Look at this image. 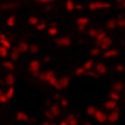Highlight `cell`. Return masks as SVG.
Returning a JSON list of instances; mask_svg holds the SVG:
<instances>
[{"instance_id":"obj_37","label":"cell","mask_w":125,"mask_h":125,"mask_svg":"<svg viewBox=\"0 0 125 125\" xmlns=\"http://www.w3.org/2000/svg\"><path fill=\"white\" fill-rule=\"evenodd\" d=\"M88 54H90V56H91V59H93V58H95V56H100V54H102V49H100V47H96V46H95V47H91V49H90V51H88Z\"/></svg>"},{"instance_id":"obj_42","label":"cell","mask_w":125,"mask_h":125,"mask_svg":"<svg viewBox=\"0 0 125 125\" xmlns=\"http://www.w3.org/2000/svg\"><path fill=\"white\" fill-rule=\"evenodd\" d=\"M46 27H47V24H46L44 21H41L39 24H37V27H36V29H37V31L41 32V31H46Z\"/></svg>"},{"instance_id":"obj_45","label":"cell","mask_w":125,"mask_h":125,"mask_svg":"<svg viewBox=\"0 0 125 125\" xmlns=\"http://www.w3.org/2000/svg\"><path fill=\"white\" fill-rule=\"evenodd\" d=\"M124 7H125L124 0H120V2H118V9H120V10H124Z\"/></svg>"},{"instance_id":"obj_3","label":"cell","mask_w":125,"mask_h":125,"mask_svg":"<svg viewBox=\"0 0 125 125\" xmlns=\"http://www.w3.org/2000/svg\"><path fill=\"white\" fill-rule=\"evenodd\" d=\"M27 71L32 74V76H39V73L42 71V62H41V59H37V58H32L31 61L27 62Z\"/></svg>"},{"instance_id":"obj_18","label":"cell","mask_w":125,"mask_h":125,"mask_svg":"<svg viewBox=\"0 0 125 125\" xmlns=\"http://www.w3.org/2000/svg\"><path fill=\"white\" fill-rule=\"evenodd\" d=\"M93 66H95V61H93L91 58H88V59L83 62V66H81V68H83V71L86 73V76L93 73Z\"/></svg>"},{"instance_id":"obj_47","label":"cell","mask_w":125,"mask_h":125,"mask_svg":"<svg viewBox=\"0 0 125 125\" xmlns=\"http://www.w3.org/2000/svg\"><path fill=\"white\" fill-rule=\"evenodd\" d=\"M0 84H2V76H0Z\"/></svg>"},{"instance_id":"obj_41","label":"cell","mask_w":125,"mask_h":125,"mask_svg":"<svg viewBox=\"0 0 125 125\" xmlns=\"http://www.w3.org/2000/svg\"><path fill=\"white\" fill-rule=\"evenodd\" d=\"M124 62H117V66H115V71H117V73H118V74H122V73H124Z\"/></svg>"},{"instance_id":"obj_23","label":"cell","mask_w":125,"mask_h":125,"mask_svg":"<svg viewBox=\"0 0 125 125\" xmlns=\"http://www.w3.org/2000/svg\"><path fill=\"white\" fill-rule=\"evenodd\" d=\"M58 106H59V108H68V106H69V105H71V102H69V98H66V96H59V95H58Z\"/></svg>"},{"instance_id":"obj_19","label":"cell","mask_w":125,"mask_h":125,"mask_svg":"<svg viewBox=\"0 0 125 125\" xmlns=\"http://www.w3.org/2000/svg\"><path fill=\"white\" fill-rule=\"evenodd\" d=\"M2 68H3L7 73H14V69H15V62L10 61V59L7 58V59H3V61H2Z\"/></svg>"},{"instance_id":"obj_2","label":"cell","mask_w":125,"mask_h":125,"mask_svg":"<svg viewBox=\"0 0 125 125\" xmlns=\"http://www.w3.org/2000/svg\"><path fill=\"white\" fill-rule=\"evenodd\" d=\"M95 44H96V47H100L102 51L103 49H108V47H112V36L108 34V32H105L103 29H100V32H98V36L93 39Z\"/></svg>"},{"instance_id":"obj_25","label":"cell","mask_w":125,"mask_h":125,"mask_svg":"<svg viewBox=\"0 0 125 125\" xmlns=\"http://www.w3.org/2000/svg\"><path fill=\"white\" fill-rule=\"evenodd\" d=\"M112 91H115V93H120V95H124V83L122 81H115V83L112 84V88H110Z\"/></svg>"},{"instance_id":"obj_17","label":"cell","mask_w":125,"mask_h":125,"mask_svg":"<svg viewBox=\"0 0 125 125\" xmlns=\"http://www.w3.org/2000/svg\"><path fill=\"white\" fill-rule=\"evenodd\" d=\"M0 47H5V49H12L14 46H12V41H10V37L7 36V34H0Z\"/></svg>"},{"instance_id":"obj_27","label":"cell","mask_w":125,"mask_h":125,"mask_svg":"<svg viewBox=\"0 0 125 125\" xmlns=\"http://www.w3.org/2000/svg\"><path fill=\"white\" fill-rule=\"evenodd\" d=\"M98 110V106L96 105H93V103H90V105H86V108H84V113L88 115V117H91L93 118V115H95V112Z\"/></svg>"},{"instance_id":"obj_35","label":"cell","mask_w":125,"mask_h":125,"mask_svg":"<svg viewBox=\"0 0 125 125\" xmlns=\"http://www.w3.org/2000/svg\"><path fill=\"white\" fill-rule=\"evenodd\" d=\"M86 31H88V37L90 39H95L98 36V32H100V27H91V29H86Z\"/></svg>"},{"instance_id":"obj_5","label":"cell","mask_w":125,"mask_h":125,"mask_svg":"<svg viewBox=\"0 0 125 125\" xmlns=\"http://www.w3.org/2000/svg\"><path fill=\"white\" fill-rule=\"evenodd\" d=\"M74 25H76L78 31H86V29H90V17H86V15H78L76 21H74Z\"/></svg>"},{"instance_id":"obj_15","label":"cell","mask_w":125,"mask_h":125,"mask_svg":"<svg viewBox=\"0 0 125 125\" xmlns=\"http://www.w3.org/2000/svg\"><path fill=\"white\" fill-rule=\"evenodd\" d=\"M15 81H17V78L14 73H7L2 78V84H5V86H15Z\"/></svg>"},{"instance_id":"obj_44","label":"cell","mask_w":125,"mask_h":125,"mask_svg":"<svg viewBox=\"0 0 125 125\" xmlns=\"http://www.w3.org/2000/svg\"><path fill=\"white\" fill-rule=\"evenodd\" d=\"M41 125H56V122H51V120H44Z\"/></svg>"},{"instance_id":"obj_11","label":"cell","mask_w":125,"mask_h":125,"mask_svg":"<svg viewBox=\"0 0 125 125\" xmlns=\"http://www.w3.org/2000/svg\"><path fill=\"white\" fill-rule=\"evenodd\" d=\"M93 120H95V124L105 125L106 124V112L102 110V108H98V110L95 112V115H93Z\"/></svg>"},{"instance_id":"obj_39","label":"cell","mask_w":125,"mask_h":125,"mask_svg":"<svg viewBox=\"0 0 125 125\" xmlns=\"http://www.w3.org/2000/svg\"><path fill=\"white\" fill-rule=\"evenodd\" d=\"M74 74H76L78 78H84V76H86V73H84V71H83V68H81V66L74 69Z\"/></svg>"},{"instance_id":"obj_30","label":"cell","mask_w":125,"mask_h":125,"mask_svg":"<svg viewBox=\"0 0 125 125\" xmlns=\"http://www.w3.org/2000/svg\"><path fill=\"white\" fill-rule=\"evenodd\" d=\"M39 51H41V46L37 42H29V52L31 54H37Z\"/></svg>"},{"instance_id":"obj_9","label":"cell","mask_w":125,"mask_h":125,"mask_svg":"<svg viewBox=\"0 0 125 125\" xmlns=\"http://www.w3.org/2000/svg\"><path fill=\"white\" fill-rule=\"evenodd\" d=\"M69 84H71V78H69L68 74H64V76H61V78H58V83H56V88H54V90L62 91V90L69 88Z\"/></svg>"},{"instance_id":"obj_10","label":"cell","mask_w":125,"mask_h":125,"mask_svg":"<svg viewBox=\"0 0 125 125\" xmlns=\"http://www.w3.org/2000/svg\"><path fill=\"white\" fill-rule=\"evenodd\" d=\"M118 54H120L118 47H113V46H112V47H108V49H103L100 56H102V58H105V59H113V58H117Z\"/></svg>"},{"instance_id":"obj_20","label":"cell","mask_w":125,"mask_h":125,"mask_svg":"<svg viewBox=\"0 0 125 125\" xmlns=\"http://www.w3.org/2000/svg\"><path fill=\"white\" fill-rule=\"evenodd\" d=\"M39 22H41V19H39V15H37V14H31V15L27 17V24H29L31 27H34V29L37 27V24H39Z\"/></svg>"},{"instance_id":"obj_40","label":"cell","mask_w":125,"mask_h":125,"mask_svg":"<svg viewBox=\"0 0 125 125\" xmlns=\"http://www.w3.org/2000/svg\"><path fill=\"white\" fill-rule=\"evenodd\" d=\"M9 49H5V47H0V58H3V59H7L9 58Z\"/></svg>"},{"instance_id":"obj_1","label":"cell","mask_w":125,"mask_h":125,"mask_svg":"<svg viewBox=\"0 0 125 125\" xmlns=\"http://www.w3.org/2000/svg\"><path fill=\"white\" fill-rule=\"evenodd\" d=\"M39 81L46 86H51V88H56V83H58V74L52 71V69H44L39 73Z\"/></svg>"},{"instance_id":"obj_43","label":"cell","mask_w":125,"mask_h":125,"mask_svg":"<svg viewBox=\"0 0 125 125\" xmlns=\"http://www.w3.org/2000/svg\"><path fill=\"white\" fill-rule=\"evenodd\" d=\"M84 9V3H81V2H76V5H74V12H81Z\"/></svg>"},{"instance_id":"obj_22","label":"cell","mask_w":125,"mask_h":125,"mask_svg":"<svg viewBox=\"0 0 125 125\" xmlns=\"http://www.w3.org/2000/svg\"><path fill=\"white\" fill-rule=\"evenodd\" d=\"M5 25H7V27H10V29H14V27L17 25V17H15L14 14H9V15H7V19H5Z\"/></svg>"},{"instance_id":"obj_6","label":"cell","mask_w":125,"mask_h":125,"mask_svg":"<svg viewBox=\"0 0 125 125\" xmlns=\"http://www.w3.org/2000/svg\"><path fill=\"white\" fill-rule=\"evenodd\" d=\"M106 71H108L106 62H103V61H95V66H93V74H95V76H103Z\"/></svg>"},{"instance_id":"obj_21","label":"cell","mask_w":125,"mask_h":125,"mask_svg":"<svg viewBox=\"0 0 125 125\" xmlns=\"http://www.w3.org/2000/svg\"><path fill=\"white\" fill-rule=\"evenodd\" d=\"M15 49L21 52V56H22V54H25V52H29V41H21L19 44H17Z\"/></svg>"},{"instance_id":"obj_16","label":"cell","mask_w":125,"mask_h":125,"mask_svg":"<svg viewBox=\"0 0 125 125\" xmlns=\"http://www.w3.org/2000/svg\"><path fill=\"white\" fill-rule=\"evenodd\" d=\"M64 122H66V125H80L81 122H80V117L76 115V113H68L66 117H64Z\"/></svg>"},{"instance_id":"obj_24","label":"cell","mask_w":125,"mask_h":125,"mask_svg":"<svg viewBox=\"0 0 125 125\" xmlns=\"http://www.w3.org/2000/svg\"><path fill=\"white\" fill-rule=\"evenodd\" d=\"M106 98H108V100H113V102H118V103H120V102L124 100V96H122L120 93H115V91H112V90L108 91V95H106Z\"/></svg>"},{"instance_id":"obj_28","label":"cell","mask_w":125,"mask_h":125,"mask_svg":"<svg viewBox=\"0 0 125 125\" xmlns=\"http://www.w3.org/2000/svg\"><path fill=\"white\" fill-rule=\"evenodd\" d=\"M74 5H76L74 0H68V2H64V10H66L68 14H73V12H74Z\"/></svg>"},{"instance_id":"obj_36","label":"cell","mask_w":125,"mask_h":125,"mask_svg":"<svg viewBox=\"0 0 125 125\" xmlns=\"http://www.w3.org/2000/svg\"><path fill=\"white\" fill-rule=\"evenodd\" d=\"M115 21H117V31L120 29H124L125 27V19H124V15H118V17H115Z\"/></svg>"},{"instance_id":"obj_46","label":"cell","mask_w":125,"mask_h":125,"mask_svg":"<svg viewBox=\"0 0 125 125\" xmlns=\"http://www.w3.org/2000/svg\"><path fill=\"white\" fill-rule=\"evenodd\" d=\"M80 125H95V124H91V122H84V124H80Z\"/></svg>"},{"instance_id":"obj_32","label":"cell","mask_w":125,"mask_h":125,"mask_svg":"<svg viewBox=\"0 0 125 125\" xmlns=\"http://www.w3.org/2000/svg\"><path fill=\"white\" fill-rule=\"evenodd\" d=\"M106 31H117V21H115V17H112V19L106 21Z\"/></svg>"},{"instance_id":"obj_4","label":"cell","mask_w":125,"mask_h":125,"mask_svg":"<svg viewBox=\"0 0 125 125\" xmlns=\"http://www.w3.org/2000/svg\"><path fill=\"white\" fill-rule=\"evenodd\" d=\"M62 113V110L58 105H49L47 110H46V120H51V122H56V118H59Z\"/></svg>"},{"instance_id":"obj_8","label":"cell","mask_w":125,"mask_h":125,"mask_svg":"<svg viewBox=\"0 0 125 125\" xmlns=\"http://www.w3.org/2000/svg\"><path fill=\"white\" fill-rule=\"evenodd\" d=\"M73 44V39L69 37V36H58L56 37V46L59 47V49H66V47H69Z\"/></svg>"},{"instance_id":"obj_33","label":"cell","mask_w":125,"mask_h":125,"mask_svg":"<svg viewBox=\"0 0 125 125\" xmlns=\"http://www.w3.org/2000/svg\"><path fill=\"white\" fill-rule=\"evenodd\" d=\"M3 90H5V95H7L9 100H12V98L15 96V86H7V88H3Z\"/></svg>"},{"instance_id":"obj_31","label":"cell","mask_w":125,"mask_h":125,"mask_svg":"<svg viewBox=\"0 0 125 125\" xmlns=\"http://www.w3.org/2000/svg\"><path fill=\"white\" fill-rule=\"evenodd\" d=\"M112 9V2H98V12L102 10V12H105V10H110Z\"/></svg>"},{"instance_id":"obj_13","label":"cell","mask_w":125,"mask_h":125,"mask_svg":"<svg viewBox=\"0 0 125 125\" xmlns=\"http://www.w3.org/2000/svg\"><path fill=\"white\" fill-rule=\"evenodd\" d=\"M29 112L27 110H17V113H15V120L19 122V124H27L29 122Z\"/></svg>"},{"instance_id":"obj_12","label":"cell","mask_w":125,"mask_h":125,"mask_svg":"<svg viewBox=\"0 0 125 125\" xmlns=\"http://www.w3.org/2000/svg\"><path fill=\"white\" fill-rule=\"evenodd\" d=\"M103 110L108 113V112H117V110H120V103L118 102H113V100H105L103 103Z\"/></svg>"},{"instance_id":"obj_7","label":"cell","mask_w":125,"mask_h":125,"mask_svg":"<svg viewBox=\"0 0 125 125\" xmlns=\"http://www.w3.org/2000/svg\"><path fill=\"white\" fill-rule=\"evenodd\" d=\"M122 120V112L117 110V112H108L106 113V124L108 125H113V124H118Z\"/></svg>"},{"instance_id":"obj_38","label":"cell","mask_w":125,"mask_h":125,"mask_svg":"<svg viewBox=\"0 0 125 125\" xmlns=\"http://www.w3.org/2000/svg\"><path fill=\"white\" fill-rule=\"evenodd\" d=\"M9 102H10V100L7 98V95H5V90L2 88V90H0V105H5V103H9Z\"/></svg>"},{"instance_id":"obj_29","label":"cell","mask_w":125,"mask_h":125,"mask_svg":"<svg viewBox=\"0 0 125 125\" xmlns=\"http://www.w3.org/2000/svg\"><path fill=\"white\" fill-rule=\"evenodd\" d=\"M84 7H86L90 12H98V0H91V2H88Z\"/></svg>"},{"instance_id":"obj_14","label":"cell","mask_w":125,"mask_h":125,"mask_svg":"<svg viewBox=\"0 0 125 125\" xmlns=\"http://www.w3.org/2000/svg\"><path fill=\"white\" fill-rule=\"evenodd\" d=\"M46 34H47V37L56 39V37L59 36V27H58L56 24H51V25H47V27H46Z\"/></svg>"},{"instance_id":"obj_34","label":"cell","mask_w":125,"mask_h":125,"mask_svg":"<svg viewBox=\"0 0 125 125\" xmlns=\"http://www.w3.org/2000/svg\"><path fill=\"white\" fill-rule=\"evenodd\" d=\"M15 7H19V3H15V2H7V3H2L0 5V9H3V10H14Z\"/></svg>"},{"instance_id":"obj_26","label":"cell","mask_w":125,"mask_h":125,"mask_svg":"<svg viewBox=\"0 0 125 125\" xmlns=\"http://www.w3.org/2000/svg\"><path fill=\"white\" fill-rule=\"evenodd\" d=\"M9 59H10V61H14V62L19 61V59H21V52H19L15 47H12V49H10V52H9Z\"/></svg>"}]
</instances>
